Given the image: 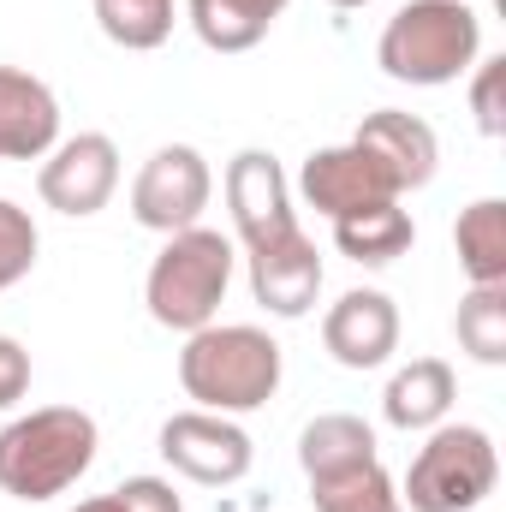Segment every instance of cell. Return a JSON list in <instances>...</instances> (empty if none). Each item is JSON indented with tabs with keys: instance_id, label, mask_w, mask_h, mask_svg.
I'll use <instances>...</instances> for the list:
<instances>
[{
	"instance_id": "cell-1",
	"label": "cell",
	"mask_w": 506,
	"mask_h": 512,
	"mask_svg": "<svg viewBox=\"0 0 506 512\" xmlns=\"http://www.w3.org/2000/svg\"><path fill=\"white\" fill-rule=\"evenodd\" d=\"M227 203H233V227L251 251V292L268 316H304L322 292V256L304 239L292 197H286V173L268 149H239L227 167Z\"/></svg>"
},
{
	"instance_id": "cell-2",
	"label": "cell",
	"mask_w": 506,
	"mask_h": 512,
	"mask_svg": "<svg viewBox=\"0 0 506 512\" xmlns=\"http://www.w3.org/2000/svg\"><path fill=\"white\" fill-rule=\"evenodd\" d=\"M96 465V417L78 405H42L0 429V489L18 501H54Z\"/></svg>"
},
{
	"instance_id": "cell-3",
	"label": "cell",
	"mask_w": 506,
	"mask_h": 512,
	"mask_svg": "<svg viewBox=\"0 0 506 512\" xmlns=\"http://www.w3.org/2000/svg\"><path fill=\"white\" fill-rule=\"evenodd\" d=\"M179 382L185 393L203 405V411H256L274 399L280 387V346L251 328V322H233V328H197L179 352Z\"/></svg>"
},
{
	"instance_id": "cell-4",
	"label": "cell",
	"mask_w": 506,
	"mask_h": 512,
	"mask_svg": "<svg viewBox=\"0 0 506 512\" xmlns=\"http://www.w3.org/2000/svg\"><path fill=\"white\" fill-rule=\"evenodd\" d=\"M477 42H483V24L465 0H411L387 18L376 60L387 78L435 90V84H453L459 72H471Z\"/></svg>"
},
{
	"instance_id": "cell-5",
	"label": "cell",
	"mask_w": 506,
	"mask_h": 512,
	"mask_svg": "<svg viewBox=\"0 0 506 512\" xmlns=\"http://www.w3.org/2000/svg\"><path fill=\"white\" fill-rule=\"evenodd\" d=\"M233 245L209 227H185V233H167V251L149 262V316L161 328H179V334H197L215 322L221 298H227V280H233Z\"/></svg>"
},
{
	"instance_id": "cell-6",
	"label": "cell",
	"mask_w": 506,
	"mask_h": 512,
	"mask_svg": "<svg viewBox=\"0 0 506 512\" xmlns=\"http://www.w3.org/2000/svg\"><path fill=\"white\" fill-rule=\"evenodd\" d=\"M495 477H501V459H495V441L489 429L477 423H447L423 441V453L411 459L405 471V507L411 512H471L495 495Z\"/></svg>"
},
{
	"instance_id": "cell-7",
	"label": "cell",
	"mask_w": 506,
	"mask_h": 512,
	"mask_svg": "<svg viewBox=\"0 0 506 512\" xmlns=\"http://www.w3.org/2000/svg\"><path fill=\"white\" fill-rule=\"evenodd\" d=\"M209 191H215L209 161L191 143H167V149H155L143 161V173L131 185V215L149 233H185L209 209Z\"/></svg>"
},
{
	"instance_id": "cell-8",
	"label": "cell",
	"mask_w": 506,
	"mask_h": 512,
	"mask_svg": "<svg viewBox=\"0 0 506 512\" xmlns=\"http://www.w3.org/2000/svg\"><path fill=\"white\" fill-rule=\"evenodd\" d=\"M114 185H120V149H114L108 131H78V137H66V143L42 161V179H36L42 203L60 209V215H72V221L108 209Z\"/></svg>"
},
{
	"instance_id": "cell-9",
	"label": "cell",
	"mask_w": 506,
	"mask_h": 512,
	"mask_svg": "<svg viewBox=\"0 0 506 512\" xmlns=\"http://www.w3.org/2000/svg\"><path fill=\"white\" fill-rule=\"evenodd\" d=\"M161 459L179 477L221 489L251 471V435L239 423H227L221 411H179L161 423Z\"/></svg>"
},
{
	"instance_id": "cell-10",
	"label": "cell",
	"mask_w": 506,
	"mask_h": 512,
	"mask_svg": "<svg viewBox=\"0 0 506 512\" xmlns=\"http://www.w3.org/2000/svg\"><path fill=\"white\" fill-rule=\"evenodd\" d=\"M298 191H304V203H310L316 215H328V221H340V215H352V209H370V203H393V197H399L393 173L381 167L358 137H352V143H340V149H316V155L304 161V173H298Z\"/></svg>"
},
{
	"instance_id": "cell-11",
	"label": "cell",
	"mask_w": 506,
	"mask_h": 512,
	"mask_svg": "<svg viewBox=\"0 0 506 512\" xmlns=\"http://www.w3.org/2000/svg\"><path fill=\"white\" fill-rule=\"evenodd\" d=\"M322 346L346 370H376V364H387L393 346H399V310H393V298L387 292H370V286L346 292L328 310V322H322Z\"/></svg>"
},
{
	"instance_id": "cell-12",
	"label": "cell",
	"mask_w": 506,
	"mask_h": 512,
	"mask_svg": "<svg viewBox=\"0 0 506 512\" xmlns=\"http://www.w3.org/2000/svg\"><path fill=\"white\" fill-rule=\"evenodd\" d=\"M60 137V102L42 78L0 66V161H36Z\"/></svg>"
},
{
	"instance_id": "cell-13",
	"label": "cell",
	"mask_w": 506,
	"mask_h": 512,
	"mask_svg": "<svg viewBox=\"0 0 506 512\" xmlns=\"http://www.w3.org/2000/svg\"><path fill=\"white\" fill-rule=\"evenodd\" d=\"M358 143H364L381 167L393 173V185H399V191H417V185H429V179H435L441 143H435V131L423 126L417 114L381 108V114H370V120L358 126Z\"/></svg>"
},
{
	"instance_id": "cell-14",
	"label": "cell",
	"mask_w": 506,
	"mask_h": 512,
	"mask_svg": "<svg viewBox=\"0 0 506 512\" xmlns=\"http://www.w3.org/2000/svg\"><path fill=\"white\" fill-rule=\"evenodd\" d=\"M453 399H459L453 370H447L441 358H417L411 370H399V376L387 382L381 411H387L393 429H435V423L453 411Z\"/></svg>"
},
{
	"instance_id": "cell-15",
	"label": "cell",
	"mask_w": 506,
	"mask_h": 512,
	"mask_svg": "<svg viewBox=\"0 0 506 512\" xmlns=\"http://www.w3.org/2000/svg\"><path fill=\"white\" fill-rule=\"evenodd\" d=\"M411 239H417V227L399 209V197L393 203H370V209H352V215L334 221V245L352 256V262H364V268H381V262L405 256Z\"/></svg>"
},
{
	"instance_id": "cell-16",
	"label": "cell",
	"mask_w": 506,
	"mask_h": 512,
	"mask_svg": "<svg viewBox=\"0 0 506 512\" xmlns=\"http://www.w3.org/2000/svg\"><path fill=\"white\" fill-rule=\"evenodd\" d=\"M364 459H376V435H370L364 417L328 411V417H316V423L298 435V465H304L310 483H316V477H334V471H352V465H364Z\"/></svg>"
},
{
	"instance_id": "cell-17",
	"label": "cell",
	"mask_w": 506,
	"mask_h": 512,
	"mask_svg": "<svg viewBox=\"0 0 506 512\" xmlns=\"http://www.w3.org/2000/svg\"><path fill=\"white\" fill-rule=\"evenodd\" d=\"M286 0H191V24L215 54H245L268 36Z\"/></svg>"
},
{
	"instance_id": "cell-18",
	"label": "cell",
	"mask_w": 506,
	"mask_h": 512,
	"mask_svg": "<svg viewBox=\"0 0 506 512\" xmlns=\"http://www.w3.org/2000/svg\"><path fill=\"white\" fill-rule=\"evenodd\" d=\"M453 245L459 262L471 274V286H506V203L501 197H483L459 215L453 227Z\"/></svg>"
},
{
	"instance_id": "cell-19",
	"label": "cell",
	"mask_w": 506,
	"mask_h": 512,
	"mask_svg": "<svg viewBox=\"0 0 506 512\" xmlns=\"http://www.w3.org/2000/svg\"><path fill=\"white\" fill-rule=\"evenodd\" d=\"M310 495H316V512H405L393 477L381 471V459H364V465L334 471V477H316Z\"/></svg>"
},
{
	"instance_id": "cell-20",
	"label": "cell",
	"mask_w": 506,
	"mask_h": 512,
	"mask_svg": "<svg viewBox=\"0 0 506 512\" xmlns=\"http://www.w3.org/2000/svg\"><path fill=\"white\" fill-rule=\"evenodd\" d=\"M453 328L477 364H506V286H471Z\"/></svg>"
},
{
	"instance_id": "cell-21",
	"label": "cell",
	"mask_w": 506,
	"mask_h": 512,
	"mask_svg": "<svg viewBox=\"0 0 506 512\" xmlns=\"http://www.w3.org/2000/svg\"><path fill=\"white\" fill-rule=\"evenodd\" d=\"M96 18L108 42H120L131 54H149L173 36V0H96Z\"/></svg>"
},
{
	"instance_id": "cell-22",
	"label": "cell",
	"mask_w": 506,
	"mask_h": 512,
	"mask_svg": "<svg viewBox=\"0 0 506 512\" xmlns=\"http://www.w3.org/2000/svg\"><path fill=\"white\" fill-rule=\"evenodd\" d=\"M30 268H36V221L0 197V292L18 286Z\"/></svg>"
},
{
	"instance_id": "cell-23",
	"label": "cell",
	"mask_w": 506,
	"mask_h": 512,
	"mask_svg": "<svg viewBox=\"0 0 506 512\" xmlns=\"http://www.w3.org/2000/svg\"><path fill=\"white\" fill-rule=\"evenodd\" d=\"M501 78H506V60H483L477 66V90H471V108H477V126L489 137L506 131V114H501Z\"/></svg>"
},
{
	"instance_id": "cell-24",
	"label": "cell",
	"mask_w": 506,
	"mask_h": 512,
	"mask_svg": "<svg viewBox=\"0 0 506 512\" xmlns=\"http://www.w3.org/2000/svg\"><path fill=\"white\" fill-rule=\"evenodd\" d=\"M114 501H120V512H179V495L161 477H131L114 489Z\"/></svg>"
},
{
	"instance_id": "cell-25",
	"label": "cell",
	"mask_w": 506,
	"mask_h": 512,
	"mask_svg": "<svg viewBox=\"0 0 506 512\" xmlns=\"http://www.w3.org/2000/svg\"><path fill=\"white\" fill-rule=\"evenodd\" d=\"M24 387H30V352L0 334V411H6L12 399H24Z\"/></svg>"
},
{
	"instance_id": "cell-26",
	"label": "cell",
	"mask_w": 506,
	"mask_h": 512,
	"mask_svg": "<svg viewBox=\"0 0 506 512\" xmlns=\"http://www.w3.org/2000/svg\"><path fill=\"white\" fill-rule=\"evenodd\" d=\"M334 6H364V0H334Z\"/></svg>"
}]
</instances>
